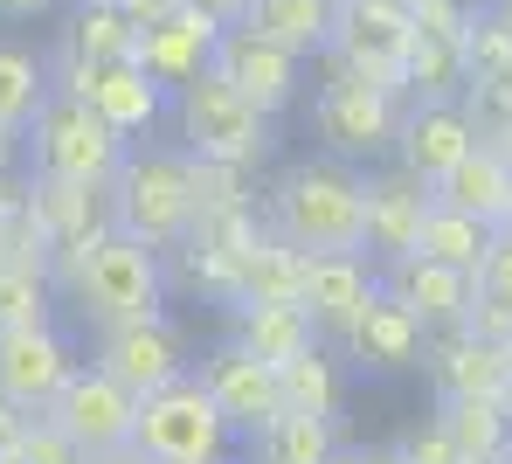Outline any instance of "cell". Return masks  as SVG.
I'll return each instance as SVG.
<instances>
[{
    "label": "cell",
    "instance_id": "obj_1",
    "mask_svg": "<svg viewBox=\"0 0 512 464\" xmlns=\"http://www.w3.org/2000/svg\"><path fill=\"white\" fill-rule=\"evenodd\" d=\"M270 229L291 250H367V181L346 160H305L270 187Z\"/></svg>",
    "mask_w": 512,
    "mask_h": 464
},
{
    "label": "cell",
    "instance_id": "obj_2",
    "mask_svg": "<svg viewBox=\"0 0 512 464\" xmlns=\"http://www.w3.org/2000/svg\"><path fill=\"white\" fill-rule=\"evenodd\" d=\"M173 125H180L194 160H222V167H263L270 160V111H256L215 70H201L194 84L173 91Z\"/></svg>",
    "mask_w": 512,
    "mask_h": 464
},
{
    "label": "cell",
    "instance_id": "obj_3",
    "mask_svg": "<svg viewBox=\"0 0 512 464\" xmlns=\"http://www.w3.org/2000/svg\"><path fill=\"white\" fill-rule=\"evenodd\" d=\"M118 229L153 243V250H173L194 236V153H139L118 167Z\"/></svg>",
    "mask_w": 512,
    "mask_h": 464
},
{
    "label": "cell",
    "instance_id": "obj_4",
    "mask_svg": "<svg viewBox=\"0 0 512 464\" xmlns=\"http://www.w3.org/2000/svg\"><path fill=\"white\" fill-rule=\"evenodd\" d=\"M77 284H84L90 312L104 326H125V319H160V250L111 229V236H84L77 243Z\"/></svg>",
    "mask_w": 512,
    "mask_h": 464
},
{
    "label": "cell",
    "instance_id": "obj_5",
    "mask_svg": "<svg viewBox=\"0 0 512 464\" xmlns=\"http://www.w3.org/2000/svg\"><path fill=\"white\" fill-rule=\"evenodd\" d=\"M35 167L42 181H70V187H111L125 167V139L90 111L77 91L49 97L35 111Z\"/></svg>",
    "mask_w": 512,
    "mask_h": 464
},
{
    "label": "cell",
    "instance_id": "obj_6",
    "mask_svg": "<svg viewBox=\"0 0 512 464\" xmlns=\"http://www.w3.org/2000/svg\"><path fill=\"white\" fill-rule=\"evenodd\" d=\"M229 416L215 409V395L201 388V381H167V388H153L146 402H139V451L153 464H222L229 458Z\"/></svg>",
    "mask_w": 512,
    "mask_h": 464
},
{
    "label": "cell",
    "instance_id": "obj_7",
    "mask_svg": "<svg viewBox=\"0 0 512 464\" xmlns=\"http://www.w3.org/2000/svg\"><path fill=\"white\" fill-rule=\"evenodd\" d=\"M409 35H416L409 0H340L326 63L360 77V84H374V91L402 97V49H409Z\"/></svg>",
    "mask_w": 512,
    "mask_h": 464
},
{
    "label": "cell",
    "instance_id": "obj_8",
    "mask_svg": "<svg viewBox=\"0 0 512 464\" xmlns=\"http://www.w3.org/2000/svg\"><path fill=\"white\" fill-rule=\"evenodd\" d=\"M326 70H333V63H326ZM312 125H319V139H326L333 160L367 167V160L395 153L402 97H388V91H374V84H360V77H346V70H333L326 91H319V104H312Z\"/></svg>",
    "mask_w": 512,
    "mask_h": 464
},
{
    "label": "cell",
    "instance_id": "obj_9",
    "mask_svg": "<svg viewBox=\"0 0 512 464\" xmlns=\"http://www.w3.org/2000/svg\"><path fill=\"white\" fill-rule=\"evenodd\" d=\"M84 458H104V451H125L132 437H139V395L118 381V374L104 368H77L63 381V395L42 409Z\"/></svg>",
    "mask_w": 512,
    "mask_h": 464
},
{
    "label": "cell",
    "instance_id": "obj_10",
    "mask_svg": "<svg viewBox=\"0 0 512 464\" xmlns=\"http://www.w3.org/2000/svg\"><path fill=\"white\" fill-rule=\"evenodd\" d=\"M63 77H70L63 91L84 97L118 139H146V132L167 118V104H173V91L139 63V56H118V63H77V56H70Z\"/></svg>",
    "mask_w": 512,
    "mask_h": 464
},
{
    "label": "cell",
    "instance_id": "obj_11",
    "mask_svg": "<svg viewBox=\"0 0 512 464\" xmlns=\"http://www.w3.org/2000/svg\"><path fill=\"white\" fill-rule=\"evenodd\" d=\"M215 77H229L236 91L250 97L256 111H291L298 91H305V56H291L284 42H270V35H256V28H222V42H215V63H208Z\"/></svg>",
    "mask_w": 512,
    "mask_h": 464
},
{
    "label": "cell",
    "instance_id": "obj_12",
    "mask_svg": "<svg viewBox=\"0 0 512 464\" xmlns=\"http://www.w3.org/2000/svg\"><path fill=\"white\" fill-rule=\"evenodd\" d=\"M201 388L215 395V409L229 416V430H243L256 437L263 423H277L284 416V381L270 361H256L243 340H229V347H215L208 354V368H201Z\"/></svg>",
    "mask_w": 512,
    "mask_h": 464
},
{
    "label": "cell",
    "instance_id": "obj_13",
    "mask_svg": "<svg viewBox=\"0 0 512 464\" xmlns=\"http://www.w3.org/2000/svg\"><path fill=\"white\" fill-rule=\"evenodd\" d=\"M471 146H485L478 132H471V118H464V104L457 97H423V104H409L402 111V125H395V167H409L416 181H443Z\"/></svg>",
    "mask_w": 512,
    "mask_h": 464
},
{
    "label": "cell",
    "instance_id": "obj_14",
    "mask_svg": "<svg viewBox=\"0 0 512 464\" xmlns=\"http://www.w3.org/2000/svg\"><path fill=\"white\" fill-rule=\"evenodd\" d=\"M70 374H77V361L49 326H0V402L42 416Z\"/></svg>",
    "mask_w": 512,
    "mask_h": 464
},
{
    "label": "cell",
    "instance_id": "obj_15",
    "mask_svg": "<svg viewBox=\"0 0 512 464\" xmlns=\"http://www.w3.org/2000/svg\"><path fill=\"white\" fill-rule=\"evenodd\" d=\"M367 181V257L374 264H395V257H416L423 243V215H429V181H416L409 167H381V174H360Z\"/></svg>",
    "mask_w": 512,
    "mask_h": 464
},
{
    "label": "cell",
    "instance_id": "obj_16",
    "mask_svg": "<svg viewBox=\"0 0 512 464\" xmlns=\"http://www.w3.org/2000/svg\"><path fill=\"white\" fill-rule=\"evenodd\" d=\"M374 291H381V278H374L367 250H312L305 257V284H298V305L312 312L319 333H346Z\"/></svg>",
    "mask_w": 512,
    "mask_h": 464
},
{
    "label": "cell",
    "instance_id": "obj_17",
    "mask_svg": "<svg viewBox=\"0 0 512 464\" xmlns=\"http://www.w3.org/2000/svg\"><path fill=\"white\" fill-rule=\"evenodd\" d=\"M340 340H346V361H360V368H374V374H409V368H423V354H429L423 319L402 298H388V291H374L360 305V319L346 326Z\"/></svg>",
    "mask_w": 512,
    "mask_h": 464
},
{
    "label": "cell",
    "instance_id": "obj_18",
    "mask_svg": "<svg viewBox=\"0 0 512 464\" xmlns=\"http://www.w3.org/2000/svg\"><path fill=\"white\" fill-rule=\"evenodd\" d=\"M215 42H222V21L180 0V7L160 14L153 28H139V49H132V56H139L167 91H180V84H194V77L215 63Z\"/></svg>",
    "mask_w": 512,
    "mask_h": 464
},
{
    "label": "cell",
    "instance_id": "obj_19",
    "mask_svg": "<svg viewBox=\"0 0 512 464\" xmlns=\"http://www.w3.org/2000/svg\"><path fill=\"white\" fill-rule=\"evenodd\" d=\"M97 368L118 374V381L146 402L153 388H167V381L187 374V354H180V333H173L167 319H125V326H111V333H104Z\"/></svg>",
    "mask_w": 512,
    "mask_h": 464
},
{
    "label": "cell",
    "instance_id": "obj_20",
    "mask_svg": "<svg viewBox=\"0 0 512 464\" xmlns=\"http://www.w3.org/2000/svg\"><path fill=\"white\" fill-rule=\"evenodd\" d=\"M381 291L402 298V305L423 319V333H450V326L471 319V271H450V264H436L423 250L381 264Z\"/></svg>",
    "mask_w": 512,
    "mask_h": 464
},
{
    "label": "cell",
    "instance_id": "obj_21",
    "mask_svg": "<svg viewBox=\"0 0 512 464\" xmlns=\"http://www.w3.org/2000/svg\"><path fill=\"white\" fill-rule=\"evenodd\" d=\"M236 340L250 347L256 361L284 368V361H298L305 347H319V326H312V312H305L298 298H243Z\"/></svg>",
    "mask_w": 512,
    "mask_h": 464
},
{
    "label": "cell",
    "instance_id": "obj_22",
    "mask_svg": "<svg viewBox=\"0 0 512 464\" xmlns=\"http://www.w3.org/2000/svg\"><path fill=\"white\" fill-rule=\"evenodd\" d=\"M436 395H499V347L478 340L471 326H450V333H429V354H423Z\"/></svg>",
    "mask_w": 512,
    "mask_h": 464
},
{
    "label": "cell",
    "instance_id": "obj_23",
    "mask_svg": "<svg viewBox=\"0 0 512 464\" xmlns=\"http://www.w3.org/2000/svg\"><path fill=\"white\" fill-rule=\"evenodd\" d=\"M429 194H436L443 208H464V215H478V222L499 229V215H506V201H512V167H506L499 146H471Z\"/></svg>",
    "mask_w": 512,
    "mask_h": 464
},
{
    "label": "cell",
    "instance_id": "obj_24",
    "mask_svg": "<svg viewBox=\"0 0 512 464\" xmlns=\"http://www.w3.org/2000/svg\"><path fill=\"white\" fill-rule=\"evenodd\" d=\"M333 14H340V0H250L243 28L270 35V42H284L291 56L312 63V56L333 49Z\"/></svg>",
    "mask_w": 512,
    "mask_h": 464
},
{
    "label": "cell",
    "instance_id": "obj_25",
    "mask_svg": "<svg viewBox=\"0 0 512 464\" xmlns=\"http://www.w3.org/2000/svg\"><path fill=\"white\" fill-rule=\"evenodd\" d=\"M471 84V56H464V35H429L416 28L409 49H402V97H457Z\"/></svg>",
    "mask_w": 512,
    "mask_h": 464
},
{
    "label": "cell",
    "instance_id": "obj_26",
    "mask_svg": "<svg viewBox=\"0 0 512 464\" xmlns=\"http://www.w3.org/2000/svg\"><path fill=\"white\" fill-rule=\"evenodd\" d=\"M436 423L457 437L464 458H506V444H512L506 395H450V402L436 409Z\"/></svg>",
    "mask_w": 512,
    "mask_h": 464
},
{
    "label": "cell",
    "instance_id": "obj_27",
    "mask_svg": "<svg viewBox=\"0 0 512 464\" xmlns=\"http://www.w3.org/2000/svg\"><path fill=\"white\" fill-rule=\"evenodd\" d=\"M340 437H333V416H312V409H284L277 423L256 430V464H333Z\"/></svg>",
    "mask_w": 512,
    "mask_h": 464
},
{
    "label": "cell",
    "instance_id": "obj_28",
    "mask_svg": "<svg viewBox=\"0 0 512 464\" xmlns=\"http://www.w3.org/2000/svg\"><path fill=\"white\" fill-rule=\"evenodd\" d=\"M478 340H512V243L506 236H492V250H485V264L471 271V319H464Z\"/></svg>",
    "mask_w": 512,
    "mask_h": 464
},
{
    "label": "cell",
    "instance_id": "obj_29",
    "mask_svg": "<svg viewBox=\"0 0 512 464\" xmlns=\"http://www.w3.org/2000/svg\"><path fill=\"white\" fill-rule=\"evenodd\" d=\"M492 222H478V215H464V208H443V201H429L423 215V257H436V264H450V271H478L485 264V250H492Z\"/></svg>",
    "mask_w": 512,
    "mask_h": 464
},
{
    "label": "cell",
    "instance_id": "obj_30",
    "mask_svg": "<svg viewBox=\"0 0 512 464\" xmlns=\"http://www.w3.org/2000/svg\"><path fill=\"white\" fill-rule=\"evenodd\" d=\"M132 49H139V28L118 0H77V14H70V56L77 63H118Z\"/></svg>",
    "mask_w": 512,
    "mask_h": 464
},
{
    "label": "cell",
    "instance_id": "obj_31",
    "mask_svg": "<svg viewBox=\"0 0 512 464\" xmlns=\"http://www.w3.org/2000/svg\"><path fill=\"white\" fill-rule=\"evenodd\" d=\"M298 284H305V250H291L270 229V236H256L250 257L236 264V305L243 298H298Z\"/></svg>",
    "mask_w": 512,
    "mask_h": 464
},
{
    "label": "cell",
    "instance_id": "obj_32",
    "mask_svg": "<svg viewBox=\"0 0 512 464\" xmlns=\"http://www.w3.org/2000/svg\"><path fill=\"white\" fill-rule=\"evenodd\" d=\"M42 104H49V77H42L35 49L0 42V125H7V132H21V125H35V111H42Z\"/></svg>",
    "mask_w": 512,
    "mask_h": 464
},
{
    "label": "cell",
    "instance_id": "obj_33",
    "mask_svg": "<svg viewBox=\"0 0 512 464\" xmlns=\"http://www.w3.org/2000/svg\"><path fill=\"white\" fill-rule=\"evenodd\" d=\"M277 381H284V409H312V416L340 409V361L326 347H305L298 361H284Z\"/></svg>",
    "mask_w": 512,
    "mask_h": 464
},
{
    "label": "cell",
    "instance_id": "obj_34",
    "mask_svg": "<svg viewBox=\"0 0 512 464\" xmlns=\"http://www.w3.org/2000/svg\"><path fill=\"white\" fill-rule=\"evenodd\" d=\"M464 56H471V77H512V21H506V7H499V0L471 14Z\"/></svg>",
    "mask_w": 512,
    "mask_h": 464
},
{
    "label": "cell",
    "instance_id": "obj_35",
    "mask_svg": "<svg viewBox=\"0 0 512 464\" xmlns=\"http://www.w3.org/2000/svg\"><path fill=\"white\" fill-rule=\"evenodd\" d=\"M457 104H464L471 132H478L485 146H499L512 132V77H471V84L457 91Z\"/></svg>",
    "mask_w": 512,
    "mask_h": 464
},
{
    "label": "cell",
    "instance_id": "obj_36",
    "mask_svg": "<svg viewBox=\"0 0 512 464\" xmlns=\"http://www.w3.org/2000/svg\"><path fill=\"white\" fill-rule=\"evenodd\" d=\"M0 326H49L42 319V284L28 271H0Z\"/></svg>",
    "mask_w": 512,
    "mask_h": 464
},
{
    "label": "cell",
    "instance_id": "obj_37",
    "mask_svg": "<svg viewBox=\"0 0 512 464\" xmlns=\"http://www.w3.org/2000/svg\"><path fill=\"white\" fill-rule=\"evenodd\" d=\"M395 458L402 464H464V451H457V437H450L443 423H416V430L395 444Z\"/></svg>",
    "mask_w": 512,
    "mask_h": 464
},
{
    "label": "cell",
    "instance_id": "obj_38",
    "mask_svg": "<svg viewBox=\"0 0 512 464\" xmlns=\"http://www.w3.org/2000/svg\"><path fill=\"white\" fill-rule=\"evenodd\" d=\"M21 458H28V464H90L84 451H77V444L49 423V416H42V423L28 416V430H21Z\"/></svg>",
    "mask_w": 512,
    "mask_h": 464
},
{
    "label": "cell",
    "instance_id": "obj_39",
    "mask_svg": "<svg viewBox=\"0 0 512 464\" xmlns=\"http://www.w3.org/2000/svg\"><path fill=\"white\" fill-rule=\"evenodd\" d=\"M28 416H35V409H14V402H0V451H21V430H28Z\"/></svg>",
    "mask_w": 512,
    "mask_h": 464
},
{
    "label": "cell",
    "instance_id": "obj_40",
    "mask_svg": "<svg viewBox=\"0 0 512 464\" xmlns=\"http://www.w3.org/2000/svg\"><path fill=\"white\" fill-rule=\"evenodd\" d=\"M118 7L132 14V28H153V21H160V14H173L180 0H118Z\"/></svg>",
    "mask_w": 512,
    "mask_h": 464
},
{
    "label": "cell",
    "instance_id": "obj_41",
    "mask_svg": "<svg viewBox=\"0 0 512 464\" xmlns=\"http://www.w3.org/2000/svg\"><path fill=\"white\" fill-rule=\"evenodd\" d=\"M187 7H201V14H215L222 28H236V21L250 14V0H187Z\"/></svg>",
    "mask_w": 512,
    "mask_h": 464
},
{
    "label": "cell",
    "instance_id": "obj_42",
    "mask_svg": "<svg viewBox=\"0 0 512 464\" xmlns=\"http://www.w3.org/2000/svg\"><path fill=\"white\" fill-rule=\"evenodd\" d=\"M333 464H402V458H395V451H367V444H340Z\"/></svg>",
    "mask_w": 512,
    "mask_h": 464
},
{
    "label": "cell",
    "instance_id": "obj_43",
    "mask_svg": "<svg viewBox=\"0 0 512 464\" xmlns=\"http://www.w3.org/2000/svg\"><path fill=\"white\" fill-rule=\"evenodd\" d=\"M56 0H0V21H35V14H49Z\"/></svg>",
    "mask_w": 512,
    "mask_h": 464
},
{
    "label": "cell",
    "instance_id": "obj_44",
    "mask_svg": "<svg viewBox=\"0 0 512 464\" xmlns=\"http://www.w3.org/2000/svg\"><path fill=\"white\" fill-rule=\"evenodd\" d=\"M499 395H506V409H512V340H499Z\"/></svg>",
    "mask_w": 512,
    "mask_h": 464
},
{
    "label": "cell",
    "instance_id": "obj_45",
    "mask_svg": "<svg viewBox=\"0 0 512 464\" xmlns=\"http://www.w3.org/2000/svg\"><path fill=\"white\" fill-rule=\"evenodd\" d=\"M90 464H153L139 444H125V451H104V458H90Z\"/></svg>",
    "mask_w": 512,
    "mask_h": 464
},
{
    "label": "cell",
    "instance_id": "obj_46",
    "mask_svg": "<svg viewBox=\"0 0 512 464\" xmlns=\"http://www.w3.org/2000/svg\"><path fill=\"white\" fill-rule=\"evenodd\" d=\"M7 153H14V132H7V125H0V167H7Z\"/></svg>",
    "mask_w": 512,
    "mask_h": 464
},
{
    "label": "cell",
    "instance_id": "obj_47",
    "mask_svg": "<svg viewBox=\"0 0 512 464\" xmlns=\"http://www.w3.org/2000/svg\"><path fill=\"white\" fill-rule=\"evenodd\" d=\"M499 236H506V243H512V201H506V215H499Z\"/></svg>",
    "mask_w": 512,
    "mask_h": 464
},
{
    "label": "cell",
    "instance_id": "obj_48",
    "mask_svg": "<svg viewBox=\"0 0 512 464\" xmlns=\"http://www.w3.org/2000/svg\"><path fill=\"white\" fill-rule=\"evenodd\" d=\"M0 464H28V458H21V451H0Z\"/></svg>",
    "mask_w": 512,
    "mask_h": 464
},
{
    "label": "cell",
    "instance_id": "obj_49",
    "mask_svg": "<svg viewBox=\"0 0 512 464\" xmlns=\"http://www.w3.org/2000/svg\"><path fill=\"white\" fill-rule=\"evenodd\" d=\"M499 153H506V167H512V132H506V139H499Z\"/></svg>",
    "mask_w": 512,
    "mask_h": 464
},
{
    "label": "cell",
    "instance_id": "obj_50",
    "mask_svg": "<svg viewBox=\"0 0 512 464\" xmlns=\"http://www.w3.org/2000/svg\"><path fill=\"white\" fill-rule=\"evenodd\" d=\"M464 464H506V458H464Z\"/></svg>",
    "mask_w": 512,
    "mask_h": 464
},
{
    "label": "cell",
    "instance_id": "obj_51",
    "mask_svg": "<svg viewBox=\"0 0 512 464\" xmlns=\"http://www.w3.org/2000/svg\"><path fill=\"white\" fill-rule=\"evenodd\" d=\"M499 7H506V21H512V0H499Z\"/></svg>",
    "mask_w": 512,
    "mask_h": 464
},
{
    "label": "cell",
    "instance_id": "obj_52",
    "mask_svg": "<svg viewBox=\"0 0 512 464\" xmlns=\"http://www.w3.org/2000/svg\"><path fill=\"white\" fill-rule=\"evenodd\" d=\"M471 7H492V0H471Z\"/></svg>",
    "mask_w": 512,
    "mask_h": 464
},
{
    "label": "cell",
    "instance_id": "obj_53",
    "mask_svg": "<svg viewBox=\"0 0 512 464\" xmlns=\"http://www.w3.org/2000/svg\"><path fill=\"white\" fill-rule=\"evenodd\" d=\"M506 464H512V444H506Z\"/></svg>",
    "mask_w": 512,
    "mask_h": 464
}]
</instances>
